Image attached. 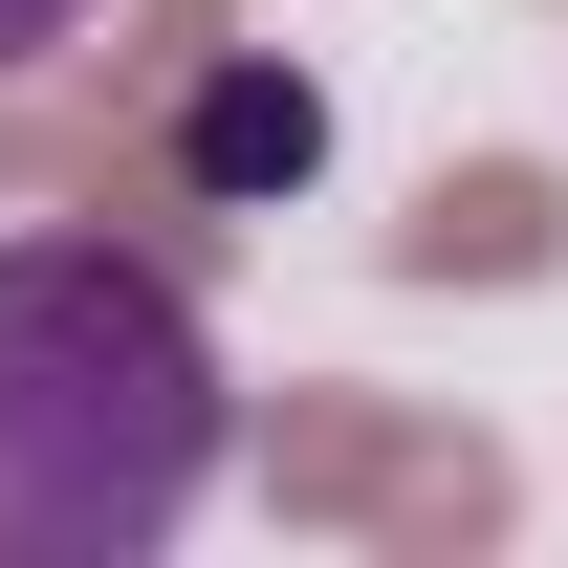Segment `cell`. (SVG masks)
I'll use <instances>...</instances> for the list:
<instances>
[{"label":"cell","instance_id":"cell-2","mask_svg":"<svg viewBox=\"0 0 568 568\" xmlns=\"http://www.w3.org/2000/svg\"><path fill=\"white\" fill-rule=\"evenodd\" d=\"M175 175H197V197H306V175H328V88L241 44V67L175 110Z\"/></svg>","mask_w":568,"mask_h":568},{"label":"cell","instance_id":"cell-1","mask_svg":"<svg viewBox=\"0 0 568 568\" xmlns=\"http://www.w3.org/2000/svg\"><path fill=\"white\" fill-rule=\"evenodd\" d=\"M241 459L197 284L153 241H0V568H153Z\"/></svg>","mask_w":568,"mask_h":568},{"label":"cell","instance_id":"cell-3","mask_svg":"<svg viewBox=\"0 0 568 568\" xmlns=\"http://www.w3.org/2000/svg\"><path fill=\"white\" fill-rule=\"evenodd\" d=\"M110 0H0V67H44V44H88Z\"/></svg>","mask_w":568,"mask_h":568}]
</instances>
